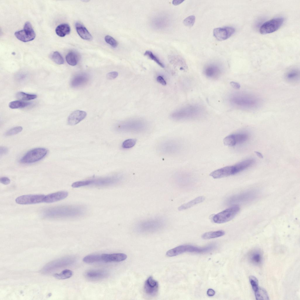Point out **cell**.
Wrapping results in <instances>:
<instances>
[{"label":"cell","instance_id":"36","mask_svg":"<svg viewBox=\"0 0 300 300\" xmlns=\"http://www.w3.org/2000/svg\"><path fill=\"white\" fill-rule=\"evenodd\" d=\"M51 58L55 63L58 64H62L64 63V59L60 54L57 52H53L51 56Z\"/></svg>","mask_w":300,"mask_h":300},{"label":"cell","instance_id":"43","mask_svg":"<svg viewBox=\"0 0 300 300\" xmlns=\"http://www.w3.org/2000/svg\"><path fill=\"white\" fill-rule=\"evenodd\" d=\"M118 76V73L116 71H112L108 73L106 75L107 78L110 80H112L116 78Z\"/></svg>","mask_w":300,"mask_h":300},{"label":"cell","instance_id":"1","mask_svg":"<svg viewBox=\"0 0 300 300\" xmlns=\"http://www.w3.org/2000/svg\"><path fill=\"white\" fill-rule=\"evenodd\" d=\"M230 102L237 108L246 110H253L260 107L261 100L257 96L245 93H237L231 95Z\"/></svg>","mask_w":300,"mask_h":300},{"label":"cell","instance_id":"8","mask_svg":"<svg viewBox=\"0 0 300 300\" xmlns=\"http://www.w3.org/2000/svg\"><path fill=\"white\" fill-rule=\"evenodd\" d=\"M47 150L43 148H36L27 152L20 159L21 163L30 164L39 161L47 155Z\"/></svg>","mask_w":300,"mask_h":300},{"label":"cell","instance_id":"11","mask_svg":"<svg viewBox=\"0 0 300 300\" xmlns=\"http://www.w3.org/2000/svg\"><path fill=\"white\" fill-rule=\"evenodd\" d=\"M15 35L20 40L26 42L33 40L35 34L31 23L27 21L25 23L23 29L16 32Z\"/></svg>","mask_w":300,"mask_h":300},{"label":"cell","instance_id":"21","mask_svg":"<svg viewBox=\"0 0 300 300\" xmlns=\"http://www.w3.org/2000/svg\"><path fill=\"white\" fill-rule=\"evenodd\" d=\"M204 72L208 77L214 79L219 76L221 71L218 66L215 64H210L205 67Z\"/></svg>","mask_w":300,"mask_h":300},{"label":"cell","instance_id":"28","mask_svg":"<svg viewBox=\"0 0 300 300\" xmlns=\"http://www.w3.org/2000/svg\"><path fill=\"white\" fill-rule=\"evenodd\" d=\"M71 31L69 25L67 23H63L58 25L55 29L57 34L59 37H64L69 34Z\"/></svg>","mask_w":300,"mask_h":300},{"label":"cell","instance_id":"4","mask_svg":"<svg viewBox=\"0 0 300 300\" xmlns=\"http://www.w3.org/2000/svg\"><path fill=\"white\" fill-rule=\"evenodd\" d=\"M166 224L165 220L161 217H155L142 220L137 223L135 227L140 232H149L157 231L164 227Z\"/></svg>","mask_w":300,"mask_h":300},{"label":"cell","instance_id":"39","mask_svg":"<svg viewBox=\"0 0 300 300\" xmlns=\"http://www.w3.org/2000/svg\"><path fill=\"white\" fill-rule=\"evenodd\" d=\"M136 142V140L135 139H128L125 140L122 143V147L124 149H129L134 146Z\"/></svg>","mask_w":300,"mask_h":300},{"label":"cell","instance_id":"9","mask_svg":"<svg viewBox=\"0 0 300 300\" xmlns=\"http://www.w3.org/2000/svg\"><path fill=\"white\" fill-rule=\"evenodd\" d=\"M182 148V144L180 141L174 139H169L161 143L159 145V150L163 154L173 155L180 152Z\"/></svg>","mask_w":300,"mask_h":300},{"label":"cell","instance_id":"34","mask_svg":"<svg viewBox=\"0 0 300 300\" xmlns=\"http://www.w3.org/2000/svg\"><path fill=\"white\" fill-rule=\"evenodd\" d=\"M16 98L20 100H29L36 98L37 96L34 94H30L20 91L16 93Z\"/></svg>","mask_w":300,"mask_h":300},{"label":"cell","instance_id":"32","mask_svg":"<svg viewBox=\"0 0 300 300\" xmlns=\"http://www.w3.org/2000/svg\"><path fill=\"white\" fill-rule=\"evenodd\" d=\"M30 104L29 102L21 100H16L10 102L8 104L9 107L13 109L21 108L25 107Z\"/></svg>","mask_w":300,"mask_h":300},{"label":"cell","instance_id":"44","mask_svg":"<svg viewBox=\"0 0 300 300\" xmlns=\"http://www.w3.org/2000/svg\"><path fill=\"white\" fill-rule=\"evenodd\" d=\"M0 182L5 185L9 184L11 182L10 180L8 177H3L1 178H0Z\"/></svg>","mask_w":300,"mask_h":300},{"label":"cell","instance_id":"20","mask_svg":"<svg viewBox=\"0 0 300 300\" xmlns=\"http://www.w3.org/2000/svg\"><path fill=\"white\" fill-rule=\"evenodd\" d=\"M152 25L156 28L164 29L167 27L169 23L168 18L163 15H158L152 19Z\"/></svg>","mask_w":300,"mask_h":300},{"label":"cell","instance_id":"10","mask_svg":"<svg viewBox=\"0 0 300 300\" xmlns=\"http://www.w3.org/2000/svg\"><path fill=\"white\" fill-rule=\"evenodd\" d=\"M284 18L281 17L274 18L263 24L260 26L259 31L262 34L270 33L277 30L282 25Z\"/></svg>","mask_w":300,"mask_h":300},{"label":"cell","instance_id":"37","mask_svg":"<svg viewBox=\"0 0 300 300\" xmlns=\"http://www.w3.org/2000/svg\"><path fill=\"white\" fill-rule=\"evenodd\" d=\"M144 54L145 56L148 57L151 60L154 61L161 67L163 68L164 67V66L163 63L151 51L147 50L145 52Z\"/></svg>","mask_w":300,"mask_h":300},{"label":"cell","instance_id":"38","mask_svg":"<svg viewBox=\"0 0 300 300\" xmlns=\"http://www.w3.org/2000/svg\"><path fill=\"white\" fill-rule=\"evenodd\" d=\"M23 129V128L21 126L14 127L7 131L5 133V135L9 136L16 135L21 132Z\"/></svg>","mask_w":300,"mask_h":300},{"label":"cell","instance_id":"2","mask_svg":"<svg viewBox=\"0 0 300 300\" xmlns=\"http://www.w3.org/2000/svg\"><path fill=\"white\" fill-rule=\"evenodd\" d=\"M255 163L253 159H248L233 165L228 166L215 170L210 174L214 178L217 179L236 174L250 167Z\"/></svg>","mask_w":300,"mask_h":300},{"label":"cell","instance_id":"23","mask_svg":"<svg viewBox=\"0 0 300 300\" xmlns=\"http://www.w3.org/2000/svg\"><path fill=\"white\" fill-rule=\"evenodd\" d=\"M76 31L79 36L83 39L87 40H91L93 37L91 35L82 24L76 23L75 24Z\"/></svg>","mask_w":300,"mask_h":300},{"label":"cell","instance_id":"41","mask_svg":"<svg viewBox=\"0 0 300 300\" xmlns=\"http://www.w3.org/2000/svg\"><path fill=\"white\" fill-rule=\"evenodd\" d=\"M249 280L252 289L255 292L258 287V280L255 277L252 275L249 277Z\"/></svg>","mask_w":300,"mask_h":300},{"label":"cell","instance_id":"46","mask_svg":"<svg viewBox=\"0 0 300 300\" xmlns=\"http://www.w3.org/2000/svg\"><path fill=\"white\" fill-rule=\"evenodd\" d=\"M230 84L233 88L236 89H238L240 88L241 86L240 84L237 82L231 81L230 82Z\"/></svg>","mask_w":300,"mask_h":300},{"label":"cell","instance_id":"48","mask_svg":"<svg viewBox=\"0 0 300 300\" xmlns=\"http://www.w3.org/2000/svg\"><path fill=\"white\" fill-rule=\"evenodd\" d=\"M215 294V291L213 289H209L207 291V295L210 296H214Z\"/></svg>","mask_w":300,"mask_h":300},{"label":"cell","instance_id":"18","mask_svg":"<svg viewBox=\"0 0 300 300\" xmlns=\"http://www.w3.org/2000/svg\"><path fill=\"white\" fill-rule=\"evenodd\" d=\"M68 195V192L66 191H60L49 194L45 195L43 202L52 203L63 200Z\"/></svg>","mask_w":300,"mask_h":300},{"label":"cell","instance_id":"12","mask_svg":"<svg viewBox=\"0 0 300 300\" xmlns=\"http://www.w3.org/2000/svg\"><path fill=\"white\" fill-rule=\"evenodd\" d=\"M249 138V135L246 133L233 134L225 137L224 139L223 142L225 145L233 146L245 142Z\"/></svg>","mask_w":300,"mask_h":300},{"label":"cell","instance_id":"26","mask_svg":"<svg viewBox=\"0 0 300 300\" xmlns=\"http://www.w3.org/2000/svg\"><path fill=\"white\" fill-rule=\"evenodd\" d=\"M88 79V77L85 74H79L72 79L71 83V86L74 87L80 86L86 83Z\"/></svg>","mask_w":300,"mask_h":300},{"label":"cell","instance_id":"47","mask_svg":"<svg viewBox=\"0 0 300 300\" xmlns=\"http://www.w3.org/2000/svg\"><path fill=\"white\" fill-rule=\"evenodd\" d=\"M8 151V149L5 147L2 146L0 148V154L1 155H5Z\"/></svg>","mask_w":300,"mask_h":300},{"label":"cell","instance_id":"13","mask_svg":"<svg viewBox=\"0 0 300 300\" xmlns=\"http://www.w3.org/2000/svg\"><path fill=\"white\" fill-rule=\"evenodd\" d=\"M45 196L42 194L23 195L17 197L15 201L16 203L20 204H38L43 202Z\"/></svg>","mask_w":300,"mask_h":300},{"label":"cell","instance_id":"33","mask_svg":"<svg viewBox=\"0 0 300 300\" xmlns=\"http://www.w3.org/2000/svg\"><path fill=\"white\" fill-rule=\"evenodd\" d=\"M67 63L70 65L74 66L76 65L78 61L77 55L74 52L71 51L67 54L66 56Z\"/></svg>","mask_w":300,"mask_h":300},{"label":"cell","instance_id":"19","mask_svg":"<svg viewBox=\"0 0 300 300\" xmlns=\"http://www.w3.org/2000/svg\"><path fill=\"white\" fill-rule=\"evenodd\" d=\"M101 255L102 262H121L126 260L127 257L126 254L123 253L103 254Z\"/></svg>","mask_w":300,"mask_h":300},{"label":"cell","instance_id":"22","mask_svg":"<svg viewBox=\"0 0 300 300\" xmlns=\"http://www.w3.org/2000/svg\"><path fill=\"white\" fill-rule=\"evenodd\" d=\"M85 277L87 279L95 280L104 278L107 276V273L104 271L98 270H91L86 272Z\"/></svg>","mask_w":300,"mask_h":300},{"label":"cell","instance_id":"40","mask_svg":"<svg viewBox=\"0 0 300 300\" xmlns=\"http://www.w3.org/2000/svg\"><path fill=\"white\" fill-rule=\"evenodd\" d=\"M195 21L194 16H190L186 18L183 21L184 24L186 26L191 27L193 26Z\"/></svg>","mask_w":300,"mask_h":300},{"label":"cell","instance_id":"16","mask_svg":"<svg viewBox=\"0 0 300 300\" xmlns=\"http://www.w3.org/2000/svg\"><path fill=\"white\" fill-rule=\"evenodd\" d=\"M86 115L87 113L85 111L79 110H75L68 117V124L70 125H75L83 120Z\"/></svg>","mask_w":300,"mask_h":300},{"label":"cell","instance_id":"5","mask_svg":"<svg viewBox=\"0 0 300 300\" xmlns=\"http://www.w3.org/2000/svg\"><path fill=\"white\" fill-rule=\"evenodd\" d=\"M201 108L198 106H188L181 109L172 116L174 119L183 120L193 119L199 117L202 113Z\"/></svg>","mask_w":300,"mask_h":300},{"label":"cell","instance_id":"14","mask_svg":"<svg viewBox=\"0 0 300 300\" xmlns=\"http://www.w3.org/2000/svg\"><path fill=\"white\" fill-rule=\"evenodd\" d=\"M235 31V29L232 27L225 26L214 29L213 34L214 37L219 41L226 40L231 37Z\"/></svg>","mask_w":300,"mask_h":300},{"label":"cell","instance_id":"30","mask_svg":"<svg viewBox=\"0 0 300 300\" xmlns=\"http://www.w3.org/2000/svg\"><path fill=\"white\" fill-rule=\"evenodd\" d=\"M254 292L256 300H267L269 299L267 292L263 288L258 287L257 289Z\"/></svg>","mask_w":300,"mask_h":300},{"label":"cell","instance_id":"15","mask_svg":"<svg viewBox=\"0 0 300 300\" xmlns=\"http://www.w3.org/2000/svg\"><path fill=\"white\" fill-rule=\"evenodd\" d=\"M158 284L153 277L150 276L145 282L144 289L145 293L151 296H156L158 290Z\"/></svg>","mask_w":300,"mask_h":300},{"label":"cell","instance_id":"50","mask_svg":"<svg viewBox=\"0 0 300 300\" xmlns=\"http://www.w3.org/2000/svg\"><path fill=\"white\" fill-rule=\"evenodd\" d=\"M256 154L259 157L261 158L262 157V156L260 153L258 152H256Z\"/></svg>","mask_w":300,"mask_h":300},{"label":"cell","instance_id":"25","mask_svg":"<svg viewBox=\"0 0 300 300\" xmlns=\"http://www.w3.org/2000/svg\"><path fill=\"white\" fill-rule=\"evenodd\" d=\"M188 245H183L178 246L168 250L166 255L169 257H173L188 252Z\"/></svg>","mask_w":300,"mask_h":300},{"label":"cell","instance_id":"29","mask_svg":"<svg viewBox=\"0 0 300 300\" xmlns=\"http://www.w3.org/2000/svg\"><path fill=\"white\" fill-rule=\"evenodd\" d=\"M225 234V232L221 230L212 231L203 233L202 236V237L204 239H209L222 236Z\"/></svg>","mask_w":300,"mask_h":300},{"label":"cell","instance_id":"49","mask_svg":"<svg viewBox=\"0 0 300 300\" xmlns=\"http://www.w3.org/2000/svg\"><path fill=\"white\" fill-rule=\"evenodd\" d=\"M184 1V0H174L172 1V4L175 6L178 5Z\"/></svg>","mask_w":300,"mask_h":300},{"label":"cell","instance_id":"31","mask_svg":"<svg viewBox=\"0 0 300 300\" xmlns=\"http://www.w3.org/2000/svg\"><path fill=\"white\" fill-rule=\"evenodd\" d=\"M83 261L87 263L102 262L101 255L91 254L87 255L83 258Z\"/></svg>","mask_w":300,"mask_h":300},{"label":"cell","instance_id":"24","mask_svg":"<svg viewBox=\"0 0 300 300\" xmlns=\"http://www.w3.org/2000/svg\"><path fill=\"white\" fill-rule=\"evenodd\" d=\"M285 77L287 81L291 82H297L299 80V71L297 69H291L286 73Z\"/></svg>","mask_w":300,"mask_h":300},{"label":"cell","instance_id":"45","mask_svg":"<svg viewBox=\"0 0 300 300\" xmlns=\"http://www.w3.org/2000/svg\"><path fill=\"white\" fill-rule=\"evenodd\" d=\"M157 81L158 83L163 86H165L166 84V82L165 80L163 77L161 76H158L157 77Z\"/></svg>","mask_w":300,"mask_h":300},{"label":"cell","instance_id":"27","mask_svg":"<svg viewBox=\"0 0 300 300\" xmlns=\"http://www.w3.org/2000/svg\"><path fill=\"white\" fill-rule=\"evenodd\" d=\"M205 200V197L203 196L198 197L180 206L178 208L179 211L187 209L193 206L203 202Z\"/></svg>","mask_w":300,"mask_h":300},{"label":"cell","instance_id":"7","mask_svg":"<svg viewBox=\"0 0 300 300\" xmlns=\"http://www.w3.org/2000/svg\"><path fill=\"white\" fill-rule=\"evenodd\" d=\"M240 209V208L238 205H233L215 215L213 217V221L217 224H222L228 222L235 217Z\"/></svg>","mask_w":300,"mask_h":300},{"label":"cell","instance_id":"6","mask_svg":"<svg viewBox=\"0 0 300 300\" xmlns=\"http://www.w3.org/2000/svg\"><path fill=\"white\" fill-rule=\"evenodd\" d=\"M148 128L147 124L144 121L139 120H132L126 121L118 127L119 131L130 133H141L146 130Z\"/></svg>","mask_w":300,"mask_h":300},{"label":"cell","instance_id":"3","mask_svg":"<svg viewBox=\"0 0 300 300\" xmlns=\"http://www.w3.org/2000/svg\"><path fill=\"white\" fill-rule=\"evenodd\" d=\"M122 179L121 175L99 178L95 179L79 181L73 183L71 186L74 188L93 185L97 186H106L113 185L119 182Z\"/></svg>","mask_w":300,"mask_h":300},{"label":"cell","instance_id":"17","mask_svg":"<svg viewBox=\"0 0 300 300\" xmlns=\"http://www.w3.org/2000/svg\"><path fill=\"white\" fill-rule=\"evenodd\" d=\"M263 254L262 251L259 248H255L248 253V258L249 262L255 265H260L263 260Z\"/></svg>","mask_w":300,"mask_h":300},{"label":"cell","instance_id":"42","mask_svg":"<svg viewBox=\"0 0 300 300\" xmlns=\"http://www.w3.org/2000/svg\"><path fill=\"white\" fill-rule=\"evenodd\" d=\"M105 42L113 48L116 47L118 43L117 41L112 37L109 35H106L105 37Z\"/></svg>","mask_w":300,"mask_h":300},{"label":"cell","instance_id":"35","mask_svg":"<svg viewBox=\"0 0 300 300\" xmlns=\"http://www.w3.org/2000/svg\"><path fill=\"white\" fill-rule=\"evenodd\" d=\"M73 275L72 272L68 269L63 270L59 273H55L54 277L59 279H63L69 278L71 277Z\"/></svg>","mask_w":300,"mask_h":300}]
</instances>
